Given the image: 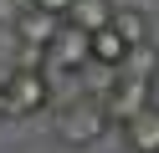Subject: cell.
I'll use <instances>...</instances> for the list:
<instances>
[{
  "mask_svg": "<svg viewBox=\"0 0 159 153\" xmlns=\"http://www.w3.org/2000/svg\"><path fill=\"white\" fill-rule=\"evenodd\" d=\"M57 143H62V148H93V143H103V133L113 128V117H108V107H103V97H72L67 102L62 112H57Z\"/></svg>",
  "mask_w": 159,
  "mask_h": 153,
  "instance_id": "1",
  "label": "cell"
},
{
  "mask_svg": "<svg viewBox=\"0 0 159 153\" xmlns=\"http://www.w3.org/2000/svg\"><path fill=\"white\" fill-rule=\"evenodd\" d=\"M0 87H5V107L11 117H36V112L52 107V82H46L41 66H5L0 71Z\"/></svg>",
  "mask_w": 159,
  "mask_h": 153,
  "instance_id": "2",
  "label": "cell"
},
{
  "mask_svg": "<svg viewBox=\"0 0 159 153\" xmlns=\"http://www.w3.org/2000/svg\"><path fill=\"white\" fill-rule=\"evenodd\" d=\"M5 31H11V41H21V46H41V51H46V41L62 31V15L16 0V15H11V26H5Z\"/></svg>",
  "mask_w": 159,
  "mask_h": 153,
  "instance_id": "3",
  "label": "cell"
},
{
  "mask_svg": "<svg viewBox=\"0 0 159 153\" xmlns=\"http://www.w3.org/2000/svg\"><path fill=\"white\" fill-rule=\"evenodd\" d=\"M149 92H154V82H144V77H128V71H118V82L108 87L103 107H108V117H113V122H123V117H134L139 107H149Z\"/></svg>",
  "mask_w": 159,
  "mask_h": 153,
  "instance_id": "4",
  "label": "cell"
},
{
  "mask_svg": "<svg viewBox=\"0 0 159 153\" xmlns=\"http://www.w3.org/2000/svg\"><path fill=\"white\" fill-rule=\"evenodd\" d=\"M118 128H123L128 153H159V107H154V102H149V107H139L134 117H123Z\"/></svg>",
  "mask_w": 159,
  "mask_h": 153,
  "instance_id": "5",
  "label": "cell"
},
{
  "mask_svg": "<svg viewBox=\"0 0 159 153\" xmlns=\"http://www.w3.org/2000/svg\"><path fill=\"white\" fill-rule=\"evenodd\" d=\"M123 51H128V41L118 36L113 26H98V31H87V61H103V66H118V61H123Z\"/></svg>",
  "mask_w": 159,
  "mask_h": 153,
  "instance_id": "6",
  "label": "cell"
},
{
  "mask_svg": "<svg viewBox=\"0 0 159 153\" xmlns=\"http://www.w3.org/2000/svg\"><path fill=\"white\" fill-rule=\"evenodd\" d=\"M118 71L154 82V77H159V46H154V41H139V46H128V51H123V61H118Z\"/></svg>",
  "mask_w": 159,
  "mask_h": 153,
  "instance_id": "7",
  "label": "cell"
},
{
  "mask_svg": "<svg viewBox=\"0 0 159 153\" xmlns=\"http://www.w3.org/2000/svg\"><path fill=\"white\" fill-rule=\"evenodd\" d=\"M67 20L82 26V31H98V26L113 20V5H108V0H72V5H67Z\"/></svg>",
  "mask_w": 159,
  "mask_h": 153,
  "instance_id": "8",
  "label": "cell"
},
{
  "mask_svg": "<svg viewBox=\"0 0 159 153\" xmlns=\"http://www.w3.org/2000/svg\"><path fill=\"white\" fill-rule=\"evenodd\" d=\"M108 26H113L118 31V36H123L128 41V46H139V41H154V36H149V20H144V10H113V20H108Z\"/></svg>",
  "mask_w": 159,
  "mask_h": 153,
  "instance_id": "9",
  "label": "cell"
},
{
  "mask_svg": "<svg viewBox=\"0 0 159 153\" xmlns=\"http://www.w3.org/2000/svg\"><path fill=\"white\" fill-rule=\"evenodd\" d=\"M26 5H36V10H52V15H62V20H67V5H72V0H26Z\"/></svg>",
  "mask_w": 159,
  "mask_h": 153,
  "instance_id": "10",
  "label": "cell"
},
{
  "mask_svg": "<svg viewBox=\"0 0 159 153\" xmlns=\"http://www.w3.org/2000/svg\"><path fill=\"white\" fill-rule=\"evenodd\" d=\"M5 117H11V107H5V87H0V122H5Z\"/></svg>",
  "mask_w": 159,
  "mask_h": 153,
  "instance_id": "11",
  "label": "cell"
}]
</instances>
